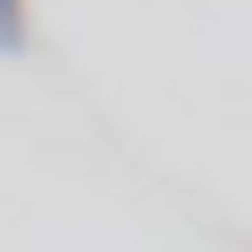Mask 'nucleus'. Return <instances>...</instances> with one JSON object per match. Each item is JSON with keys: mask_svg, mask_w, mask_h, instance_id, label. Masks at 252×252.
<instances>
[{"mask_svg": "<svg viewBox=\"0 0 252 252\" xmlns=\"http://www.w3.org/2000/svg\"><path fill=\"white\" fill-rule=\"evenodd\" d=\"M25 49V0H0V57Z\"/></svg>", "mask_w": 252, "mask_h": 252, "instance_id": "f257e3e1", "label": "nucleus"}]
</instances>
